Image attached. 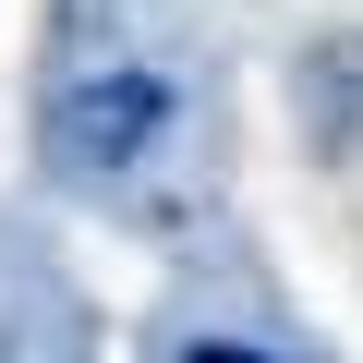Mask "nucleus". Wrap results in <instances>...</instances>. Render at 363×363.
I'll return each instance as SVG.
<instances>
[{"label": "nucleus", "instance_id": "obj_1", "mask_svg": "<svg viewBox=\"0 0 363 363\" xmlns=\"http://www.w3.org/2000/svg\"><path fill=\"white\" fill-rule=\"evenodd\" d=\"M169 121H182V85L169 73H85V85H61L49 97V169L61 182H133L157 145H169Z\"/></svg>", "mask_w": 363, "mask_h": 363}, {"label": "nucleus", "instance_id": "obj_2", "mask_svg": "<svg viewBox=\"0 0 363 363\" xmlns=\"http://www.w3.org/2000/svg\"><path fill=\"white\" fill-rule=\"evenodd\" d=\"M291 109H303L315 157H363V25H315L291 49Z\"/></svg>", "mask_w": 363, "mask_h": 363}, {"label": "nucleus", "instance_id": "obj_3", "mask_svg": "<svg viewBox=\"0 0 363 363\" xmlns=\"http://www.w3.org/2000/svg\"><path fill=\"white\" fill-rule=\"evenodd\" d=\"M182 363H267V351H242V339H194Z\"/></svg>", "mask_w": 363, "mask_h": 363}]
</instances>
